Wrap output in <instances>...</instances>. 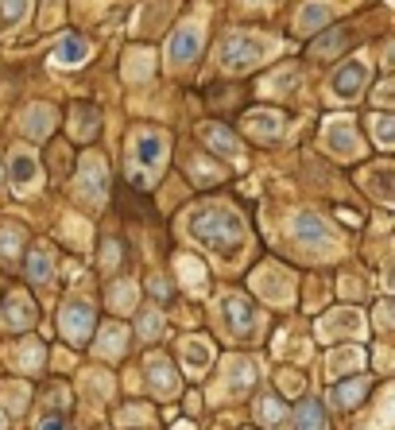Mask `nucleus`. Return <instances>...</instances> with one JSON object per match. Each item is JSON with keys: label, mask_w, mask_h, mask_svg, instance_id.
<instances>
[{"label": "nucleus", "mask_w": 395, "mask_h": 430, "mask_svg": "<svg viewBox=\"0 0 395 430\" xmlns=\"http://www.w3.org/2000/svg\"><path fill=\"white\" fill-rule=\"evenodd\" d=\"M364 82H368V62H345V66L333 74V93L341 97V101H349V97L361 93Z\"/></svg>", "instance_id": "7ed1b4c3"}, {"label": "nucleus", "mask_w": 395, "mask_h": 430, "mask_svg": "<svg viewBox=\"0 0 395 430\" xmlns=\"http://www.w3.org/2000/svg\"><path fill=\"white\" fill-rule=\"evenodd\" d=\"M225 310H229V326H233V329H244V334L252 329V306H248V303H240V299H229Z\"/></svg>", "instance_id": "f8f14e48"}, {"label": "nucleus", "mask_w": 395, "mask_h": 430, "mask_svg": "<svg viewBox=\"0 0 395 430\" xmlns=\"http://www.w3.org/2000/svg\"><path fill=\"white\" fill-rule=\"evenodd\" d=\"M357 396H364V376H357V380H349V384H341V388H333V403H341V407H353Z\"/></svg>", "instance_id": "2eb2a0df"}, {"label": "nucleus", "mask_w": 395, "mask_h": 430, "mask_svg": "<svg viewBox=\"0 0 395 430\" xmlns=\"http://www.w3.org/2000/svg\"><path fill=\"white\" fill-rule=\"evenodd\" d=\"M190 233L202 241V245H210L213 252L221 256H236L244 245V225L236 213L221 210V206H213V210H198L190 221Z\"/></svg>", "instance_id": "f257e3e1"}, {"label": "nucleus", "mask_w": 395, "mask_h": 430, "mask_svg": "<svg viewBox=\"0 0 395 430\" xmlns=\"http://www.w3.org/2000/svg\"><path fill=\"white\" fill-rule=\"evenodd\" d=\"M329 148H337V152H341V159H349V155H353V136H349L345 120H337V124L329 128Z\"/></svg>", "instance_id": "4468645a"}, {"label": "nucleus", "mask_w": 395, "mask_h": 430, "mask_svg": "<svg viewBox=\"0 0 395 430\" xmlns=\"http://www.w3.org/2000/svg\"><path fill=\"white\" fill-rule=\"evenodd\" d=\"M62 326H66V334L74 341H85L89 338V329H93V306L89 303H74L66 310V318H62Z\"/></svg>", "instance_id": "0eeeda50"}, {"label": "nucleus", "mask_w": 395, "mask_h": 430, "mask_svg": "<svg viewBox=\"0 0 395 430\" xmlns=\"http://www.w3.org/2000/svg\"><path fill=\"white\" fill-rule=\"evenodd\" d=\"M163 152H167V140H163L159 132H143L140 140H136V163H140L148 175H155V171H159Z\"/></svg>", "instance_id": "20e7f679"}, {"label": "nucleus", "mask_w": 395, "mask_h": 430, "mask_svg": "<svg viewBox=\"0 0 395 430\" xmlns=\"http://www.w3.org/2000/svg\"><path fill=\"white\" fill-rule=\"evenodd\" d=\"M39 430H62V419L59 415H47V419H43V427Z\"/></svg>", "instance_id": "5701e85b"}, {"label": "nucleus", "mask_w": 395, "mask_h": 430, "mask_svg": "<svg viewBox=\"0 0 395 430\" xmlns=\"http://www.w3.org/2000/svg\"><path fill=\"white\" fill-rule=\"evenodd\" d=\"M299 430H322V407L318 403H303V411H299Z\"/></svg>", "instance_id": "f3484780"}, {"label": "nucleus", "mask_w": 395, "mask_h": 430, "mask_svg": "<svg viewBox=\"0 0 395 430\" xmlns=\"http://www.w3.org/2000/svg\"><path fill=\"white\" fill-rule=\"evenodd\" d=\"M349 39H353V35L345 31V27H341L337 35H326V39H318V43L310 47V59H326V55H337V51H341V47H345Z\"/></svg>", "instance_id": "ddd939ff"}, {"label": "nucleus", "mask_w": 395, "mask_h": 430, "mask_svg": "<svg viewBox=\"0 0 395 430\" xmlns=\"http://www.w3.org/2000/svg\"><path fill=\"white\" fill-rule=\"evenodd\" d=\"M31 279H47V256L43 252L31 256Z\"/></svg>", "instance_id": "412c9836"}, {"label": "nucleus", "mask_w": 395, "mask_h": 430, "mask_svg": "<svg viewBox=\"0 0 395 430\" xmlns=\"http://www.w3.org/2000/svg\"><path fill=\"white\" fill-rule=\"evenodd\" d=\"M47 120H51V113H47V109H27V132L43 136V132H47Z\"/></svg>", "instance_id": "6ab92c4d"}, {"label": "nucleus", "mask_w": 395, "mask_h": 430, "mask_svg": "<svg viewBox=\"0 0 395 430\" xmlns=\"http://www.w3.org/2000/svg\"><path fill=\"white\" fill-rule=\"evenodd\" d=\"M260 59H264V43L252 39V35H229V39L221 43V62H225L229 70H248Z\"/></svg>", "instance_id": "f03ea898"}, {"label": "nucleus", "mask_w": 395, "mask_h": 430, "mask_svg": "<svg viewBox=\"0 0 395 430\" xmlns=\"http://www.w3.org/2000/svg\"><path fill=\"white\" fill-rule=\"evenodd\" d=\"M198 47H202V35H198L194 24H186V27H178V31L171 35L167 55H171V62H190L194 55H198Z\"/></svg>", "instance_id": "39448f33"}, {"label": "nucleus", "mask_w": 395, "mask_h": 430, "mask_svg": "<svg viewBox=\"0 0 395 430\" xmlns=\"http://www.w3.org/2000/svg\"><path fill=\"white\" fill-rule=\"evenodd\" d=\"M27 16V0H0V31H12Z\"/></svg>", "instance_id": "9b49d317"}, {"label": "nucleus", "mask_w": 395, "mask_h": 430, "mask_svg": "<svg viewBox=\"0 0 395 430\" xmlns=\"http://www.w3.org/2000/svg\"><path fill=\"white\" fill-rule=\"evenodd\" d=\"M376 140L384 143V148H392L395 132H392V117H376Z\"/></svg>", "instance_id": "aec40b11"}, {"label": "nucleus", "mask_w": 395, "mask_h": 430, "mask_svg": "<svg viewBox=\"0 0 395 430\" xmlns=\"http://www.w3.org/2000/svg\"><path fill=\"white\" fill-rule=\"evenodd\" d=\"M294 236H299L303 245H314V248L329 245V229L322 225V217H314V213H299V217H294Z\"/></svg>", "instance_id": "423d86ee"}, {"label": "nucleus", "mask_w": 395, "mask_h": 430, "mask_svg": "<svg viewBox=\"0 0 395 430\" xmlns=\"http://www.w3.org/2000/svg\"><path fill=\"white\" fill-rule=\"evenodd\" d=\"M206 140H210L221 155H240V143H236V136L225 132L221 124H210V128H206Z\"/></svg>", "instance_id": "9d476101"}, {"label": "nucleus", "mask_w": 395, "mask_h": 430, "mask_svg": "<svg viewBox=\"0 0 395 430\" xmlns=\"http://www.w3.org/2000/svg\"><path fill=\"white\" fill-rule=\"evenodd\" d=\"M326 20H329V8H326V4H310V8L299 16V27H303V31H314V27L326 24Z\"/></svg>", "instance_id": "dca6fc26"}, {"label": "nucleus", "mask_w": 395, "mask_h": 430, "mask_svg": "<svg viewBox=\"0 0 395 430\" xmlns=\"http://www.w3.org/2000/svg\"><path fill=\"white\" fill-rule=\"evenodd\" d=\"M85 55H89L85 39H78V35H66V39L55 47L51 62H59V66H78V62H85Z\"/></svg>", "instance_id": "6e6552de"}, {"label": "nucleus", "mask_w": 395, "mask_h": 430, "mask_svg": "<svg viewBox=\"0 0 395 430\" xmlns=\"http://www.w3.org/2000/svg\"><path fill=\"white\" fill-rule=\"evenodd\" d=\"M248 124H256V132H260V136H275L279 132V117H275V113H271V117H268V113H252Z\"/></svg>", "instance_id": "a211bd4d"}, {"label": "nucleus", "mask_w": 395, "mask_h": 430, "mask_svg": "<svg viewBox=\"0 0 395 430\" xmlns=\"http://www.w3.org/2000/svg\"><path fill=\"white\" fill-rule=\"evenodd\" d=\"M264 419H271V422H275V419H283V407H279L275 399H268V407H264Z\"/></svg>", "instance_id": "4be33fe9"}, {"label": "nucleus", "mask_w": 395, "mask_h": 430, "mask_svg": "<svg viewBox=\"0 0 395 430\" xmlns=\"http://www.w3.org/2000/svg\"><path fill=\"white\" fill-rule=\"evenodd\" d=\"M35 178H39V167H35V155H27V152H20L16 159H12V182L24 190V186H31Z\"/></svg>", "instance_id": "1a4fd4ad"}]
</instances>
